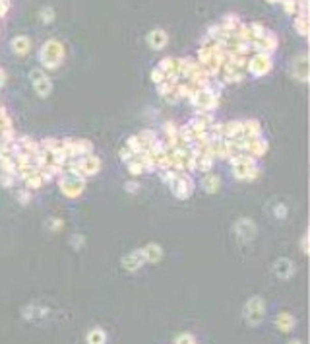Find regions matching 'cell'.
<instances>
[{
    "instance_id": "6da1fadb",
    "label": "cell",
    "mask_w": 310,
    "mask_h": 344,
    "mask_svg": "<svg viewBox=\"0 0 310 344\" xmlns=\"http://www.w3.org/2000/svg\"><path fill=\"white\" fill-rule=\"evenodd\" d=\"M64 45L58 39H47L39 49V62L43 70H57L64 60Z\"/></svg>"
},
{
    "instance_id": "7a4b0ae2",
    "label": "cell",
    "mask_w": 310,
    "mask_h": 344,
    "mask_svg": "<svg viewBox=\"0 0 310 344\" xmlns=\"http://www.w3.org/2000/svg\"><path fill=\"white\" fill-rule=\"evenodd\" d=\"M271 66H273L271 55H266V53H254L252 57H248V62H246V74H250V76H254V78H262V76L270 74Z\"/></svg>"
},
{
    "instance_id": "3957f363",
    "label": "cell",
    "mask_w": 310,
    "mask_h": 344,
    "mask_svg": "<svg viewBox=\"0 0 310 344\" xmlns=\"http://www.w3.org/2000/svg\"><path fill=\"white\" fill-rule=\"evenodd\" d=\"M242 315H244V321L252 327H256V325H260L264 321V317H266V304H264V300H262L260 295H254L250 297L244 307H242Z\"/></svg>"
},
{
    "instance_id": "277c9868",
    "label": "cell",
    "mask_w": 310,
    "mask_h": 344,
    "mask_svg": "<svg viewBox=\"0 0 310 344\" xmlns=\"http://www.w3.org/2000/svg\"><path fill=\"white\" fill-rule=\"evenodd\" d=\"M196 111H213L219 105V91H215L212 86L200 89L192 99H188Z\"/></svg>"
},
{
    "instance_id": "5b68a950",
    "label": "cell",
    "mask_w": 310,
    "mask_h": 344,
    "mask_svg": "<svg viewBox=\"0 0 310 344\" xmlns=\"http://www.w3.org/2000/svg\"><path fill=\"white\" fill-rule=\"evenodd\" d=\"M58 187H60V193L64 197L77 198L86 189V179H77L68 175V173H62V175H58Z\"/></svg>"
},
{
    "instance_id": "8992f818",
    "label": "cell",
    "mask_w": 310,
    "mask_h": 344,
    "mask_svg": "<svg viewBox=\"0 0 310 344\" xmlns=\"http://www.w3.org/2000/svg\"><path fill=\"white\" fill-rule=\"evenodd\" d=\"M169 189L178 200H186V198H190L194 191V179L188 173H178V177L169 185Z\"/></svg>"
},
{
    "instance_id": "52a82bcc",
    "label": "cell",
    "mask_w": 310,
    "mask_h": 344,
    "mask_svg": "<svg viewBox=\"0 0 310 344\" xmlns=\"http://www.w3.org/2000/svg\"><path fill=\"white\" fill-rule=\"evenodd\" d=\"M277 45H279L277 35H275L273 31L266 30V33H264V35L256 37V39H252L250 49L254 51V53H266V55H273V53H275V49H277Z\"/></svg>"
},
{
    "instance_id": "ba28073f",
    "label": "cell",
    "mask_w": 310,
    "mask_h": 344,
    "mask_svg": "<svg viewBox=\"0 0 310 344\" xmlns=\"http://www.w3.org/2000/svg\"><path fill=\"white\" fill-rule=\"evenodd\" d=\"M291 76L299 82H308V55L302 53L299 57H295L291 62Z\"/></svg>"
},
{
    "instance_id": "9c48e42d",
    "label": "cell",
    "mask_w": 310,
    "mask_h": 344,
    "mask_svg": "<svg viewBox=\"0 0 310 344\" xmlns=\"http://www.w3.org/2000/svg\"><path fill=\"white\" fill-rule=\"evenodd\" d=\"M77 167H80L82 175L86 179L93 177V175L99 173V169H101V159H99L95 154H87V156L77 157Z\"/></svg>"
},
{
    "instance_id": "30bf717a",
    "label": "cell",
    "mask_w": 310,
    "mask_h": 344,
    "mask_svg": "<svg viewBox=\"0 0 310 344\" xmlns=\"http://www.w3.org/2000/svg\"><path fill=\"white\" fill-rule=\"evenodd\" d=\"M235 234L241 241H252L254 236H256V226L254 222L248 220V218H241L237 224H235Z\"/></svg>"
},
{
    "instance_id": "8fae6325",
    "label": "cell",
    "mask_w": 310,
    "mask_h": 344,
    "mask_svg": "<svg viewBox=\"0 0 310 344\" xmlns=\"http://www.w3.org/2000/svg\"><path fill=\"white\" fill-rule=\"evenodd\" d=\"M145 43L149 45V49L153 51H161L167 47V43H169V35H167V31L161 30V28H155L147 33V37H145Z\"/></svg>"
},
{
    "instance_id": "7c38bea8",
    "label": "cell",
    "mask_w": 310,
    "mask_h": 344,
    "mask_svg": "<svg viewBox=\"0 0 310 344\" xmlns=\"http://www.w3.org/2000/svg\"><path fill=\"white\" fill-rule=\"evenodd\" d=\"M120 265L124 270H130V272H134L138 268H142L145 265V259L142 255V249H136V251H130L128 255H124L120 259Z\"/></svg>"
},
{
    "instance_id": "4fadbf2b",
    "label": "cell",
    "mask_w": 310,
    "mask_h": 344,
    "mask_svg": "<svg viewBox=\"0 0 310 344\" xmlns=\"http://www.w3.org/2000/svg\"><path fill=\"white\" fill-rule=\"evenodd\" d=\"M10 49L18 57H25L31 51V39H29L28 35H16V37L10 39Z\"/></svg>"
},
{
    "instance_id": "5bb4252c",
    "label": "cell",
    "mask_w": 310,
    "mask_h": 344,
    "mask_svg": "<svg viewBox=\"0 0 310 344\" xmlns=\"http://www.w3.org/2000/svg\"><path fill=\"white\" fill-rule=\"evenodd\" d=\"M293 272H295V265L287 257H281V259H277L273 263V274L277 276V278H291Z\"/></svg>"
},
{
    "instance_id": "9a60e30c",
    "label": "cell",
    "mask_w": 310,
    "mask_h": 344,
    "mask_svg": "<svg viewBox=\"0 0 310 344\" xmlns=\"http://www.w3.org/2000/svg\"><path fill=\"white\" fill-rule=\"evenodd\" d=\"M268 152V140L264 136L260 138H252L248 140V148H246V154H250L254 159H260L264 157V154Z\"/></svg>"
},
{
    "instance_id": "2e32d148",
    "label": "cell",
    "mask_w": 310,
    "mask_h": 344,
    "mask_svg": "<svg viewBox=\"0 0 310 344\" xmlns=\"http://www.w3.org/2000/svg\"><path fill=\"white\" fill-rule=\"evenodd\" d=\"M242 136L252 140V138H260L262 136V127L256 119H248V121H242Z\"/></svg>"
},
{
    "instance_id": "e0dca14e",
    "label": "cell",
    "mask_w": 310,
    "mask_h": 344,
    "mask_svg": "<svg viewBox=\"0 0 310 344\" xmlns=\"http://www.w3.org/2000/svg\"><path fill=\"white\" fill-rule=\"evenodd\" d=\"M202 189L208 193V195L219 193V189H221V179H219V175H215V173H205L202 179Z\"/></svg>"
},
{
    "instance_id": "ac0fdd59",
    "label": "cell",
    "mask_w": 310,
    "mask_h": 344,
    "mask_svg": "<svg viewBox=\"0 0 310 344\" xmlns=\"http://www.w3.org/2000/svg\"><path fill=\"white\" fill-rule=\"evenodd\" d=\"M142 255H144L145 263H157V261L163 257V249H161V245H157V243H147V245L142 249Z\"/></svg>"
},
{
    "instance_id": "d6986e66",
    "label": "cell",
    "mask_w": 310,
    "mask_h": 344,
    "mask_svg": "<svg viewBox=\"0 0 310 344\" xmlns=\"http://www.w3.org/2000/svg\"><path fill=\"white\" fill-rule=\"evenodd\" d=\"M275 327L279 329L281 333H289L295 327V317L291 313H287V311H283V313H279L275 317Z\"/></svg>"
},
{
    "instance_id": "ffe728a7",
    "label": "cell",
    "mask_w": 310,
    "mask_h": 344,
    "mask_svg": "<svg viewBox=\"0 0 310 344\" xmlns=\"http://www.w3.org/2000/svg\"><path fill=\"white\" fill-rule=\"evenodd\" d=\"M242 136V121H229L223 125V138H232Z\"/></svg>"
},
{
    "instance_id": "44dd1931",
    "label": "cell",
    "mask_w": 310,
    "mask_h": 344,
    "mask_svg": "<svg viewBox=\"0 0 310 344\" xmlns=\"http://www.w3.org/2000/svg\"><path fill=\"white\" fill-rule=\"evenodd\" d=\"M33 89H35V94H37L39 98H48L50 91H53V82H50L48 76H45V78L33 82Z\"/></svg>"
},
{
    "instance_id": "7402d4cb",
    "label": "cell",
    "mask_w": 310,
    "mask_h": 344,
    "mask_svg": "<svg viewBox=\"0 0 310 344\" xmlns=\"http://www.w3.org/2000/svg\"><path fill=\"white\" fill-rule=\"evenodd\" d=\"M295 31L299 33L300 37H306L310 31V24H308V16H302V14H297L295 16Z\"/></svg>"
},
{
    "instance_id": "603a6c76",
    "label": "cell",
    "mask_w": 310,
    "mask_h": 344,
    "mask_svg": "<svg viewBox=\"0 0 310 344\" xmlns=\"http://www.w3.org/2000/svg\"><path fill=\"white\" fill-rule=\"evenodd\" d=\"M105 340H107L105 331L99 329V327L91 329V331L87 333V344H105Z\"/></svg>"
},
{
    "instance_id": "cb8c5ba5",
    "label": "cell",
    "mask_w": 310,
    "mask_h": 344,
    "mask_svg": "<svg viewBox=\"0 0 310 344\" xmlns=\"http://www.w3.org/2000/svg\"><path fill=\"white\" fill-rule=\"evenodd\" d=\"M23 183H25V189H29V191H37V189L43 187V185H45V179L41 175V169H39L37 173H33L31 177L25 179Z\"/></svg>"
},
{
    "instance_id": "d4e9b609",
    "label": "cell",
    "mask_w": 310,
    "mask_h": 344,
    "mask_svg": "<svg viewBox=\"0 0 310 344\" xmlns=\"http://www.w3.org/2000/svg\"><path fill=\"white\" fill-rule=\"evenodd\" d=\"M215 164V159L208 156H198V164H196V171H202V173H212V167Z\"/></svg>"
},
{
    "instance_id": "484cf974",
    "label": "cell",
    "mask_w": 310,
    "mask_h": 344,
    "mask_svg": "<svg viewBox=\"0 0 310 344\" xmlns=\"http://www.w3.org/2000/svg\"><path fill=\"white\" fill-rule=\"evenodd\" d=\"M221 26L227 31H235L239 26H241V18H239L237 14H227V16H225V20L221 21Z\"/></svg>"
},
{
    "instance_id": "4316f807",
    "label": "cell",
    "mask_w": 310,
    "mask_h": 344,
    "mask_svg": "<svg viewBox=\"0 0 310 344\" xmlns=\"http://www.w3.org/2000/svg\"><path fill=\"white\" fill-rule=\"evenodd\" d=\"M39 20H41V24H45V26L53 24V21H55V8H53V6L41 8V12H39Z\"/></svg>"
},
{
    "instance_id": "83f0119b",
    "label": "cell",
    "mask_w": 310,
    "mask_h": 344,
    "mask_svg": "<svg viewBox=\"0 0 310 344\" xmlns=\"http://www.w3.org/2000/svg\"><path fill=\"white\" fill-rule=\"evenodd\" d=\"M126 164H128V173H130L132 177H140V175H144L145 173L144 166H142L140 162H136L134 157H132L130 162H126Z\"/></svg>"
},
{
    "instance_id": "f1b7e54d",
    "label": "cell",
    "mask_w": 310,
    "mask_h": 344,
    "mask_svg": "<svg viewBox=\"0 0 310 344\" xmlns=\"http://www.w3.org/2000/svg\"><path fill=\"white\" fill-rule=\"evenodd\" d=\"M126 148H130V152L132 154H140V152H144V146H142V140L138 138V134H134V136H130L128 140H126Z\"/></svg>"
},
{
    "instance_id": "f546056e",
    "label": "cell",
    "mask_w": 310,
    "mask_h": 344,
    "mask_svg": "<svg viewBox=\"0 0 310 344\" xmlns=\"http://www.w3.org/2000/svg\"><path fill=\"white\" fill-rule=\"evenodd\" d=\"M149 76H151V82H153L155 86H159V84H163L165 82V72L159 68V66H155V68L151 70V74H149Z\"/></svg>"
},
{
    "instance_id": "4dcf8cb0",
    "label": "cell",
    "mask_w": 310,
    "mask_h": 344,
    "mask_svg": "<svg viewBox=\"0 0 310 344\" xmlns=\"http://www.w3.org/2000/svg\"><path fill=\"white\" fill-rule=\"evenodd\" d=\"M174 344H196V340L190 333H183L174 338Z\"/></svg>"
},
{
    "instance_id": "1f68e13d",
    "label": "cell",
    "mask_w": 310,
    "mask_h": 344,
    "mask_svg": "<svg viewBox=\"0 0 310 344\" xmlns=\"http://www.w3.org/2000/svg\"><path fill=\"white\" fill-rule=\"evenodd\" d=\"M165 134L169 140H173L176 134H178V127L174 125V123H165Z\"/></svg>"
},
{
    "instance_id": "d6a6232c",
    "label": "cell",
    "mask_w": 310,
    "mask_h": 344,
    "mask_svg": "<svg viewBox=\"0 0 310 344\" xmlns=\"http://www.w3.org/2000/svg\"><path fill=\"white\" fill-rule=\"evenodd\" d=\"M14 175H10V173H2V171H0V185H2V187H6V189H10L12 187V185H14Z\"/></svg>"
},
{
    "instance_id": "836d02e7",
    "label": "cell",
    "mask_w": 310,
    "mask_h": 344,
    "mask_svg": "<svg viewBox=\"0 0 310 344\" xmlns=\"http://www.w3.org/2000/svg\"><path fill=\"white\" fill-rule=\"evenodd\" d=\"M47 76V72L43 68H33L31 72H29V80H31V84L33 82H37V80H41V78H45Z\"/></svg>"
},
{
    "instance_id": "e575fe53",
    "label": "cell",
    "mask_w": 310,
    "mask_h": 344,
    "mask_svg": "<svg viewBox=\"0 0 310 344\" xmlns=\"http://www.w3.org/2000/svg\"><path fill=\"white\" fill-rule=\"evenodd\" d=\"M118 157H120L122 162H130V159L134 157V154L130 152V148L122 146V148H120V150H118Z\"/></svg>"
},
{
    "instance_id": "d590c367",
    "label": "cell",
    "mask_w": 310,
    "mask_h": 344,
    "mask_svg": "<svg viewBox=\"0 0 310 344\" xmlns=\"http://www.w3.org/2000/svg\"><path fill=\"white\" fill-rule=\"evenodd\" d=\"M16 197H18L19 204H28L29 198H31V191H29V189H23V191H19Z\"/></svg>"
},
{
    "instance_id": "8d00e7d4",
    "label": "cell",
    "mask_w": 310,
    "mask_h": 344,
    "mask_svg": "<svg viewBox=\"0 0 310 344\" xmlns=\"http://www.w3.org/2000/svg\"><path fill=\"white\" fill-rule=\"evenodd\" d=\"M138 189H140V185H138L136 181H126V183H124V191H126V193H130V195L138 193Z\"/></svg>"
},
{
    "instance_id": "74e56055",
    "label": "cell",
    "mask_w": 310,
    "mask_h": 344,
    "mask_svg": "<svg viewBox=\"0 0 310 344\" xmlns=\"http://www.w3.org/2000/svg\"><path fill=\"white\" fill-rule=\"evenodd\" d=\"M84 241H86V239H84V236H74V237H72V241H70V243H72V247H76V249H80V247L84 245Z\"/></svg>"
},
{
    "instance_id": "f35d334b",
    "label": "cell",
    "mask_w": 310,
    "mask_h": 344,
    "mask_svg": "<svg viewBox=\"0 0 310 344\" xmlns=\"http://www.w3.org/2000/svg\"><path fill=\"white\" fill-rule=\"evenodd\" d=\"M273 214H275L277 218H285V216H287V208L283 207V204H279V207H275Z\"/></svg>"
},
{
    "instance_id": "ab89813d",
    "label": "cell",
    "mask_w": 310,
    "mask_h": 344,
    "mask_svg": "<svg viewBox=\"0 0 310 344\" xmlns=\"http://www.w3.org/2000/svg\"><path fill=\"white\" fill-rule=\"evenodd\" d=\"M62 226V220H58V218H50V222H48V227L50 230H57V227Z\"/></svg>"
},
{
    "instance_id": "60d3db41",
    "label": "cell",
    "mask_w": 310,
    "mask_h": 344,
    "mask_svg": "<svg viewBox=\"0 0 310 344\" xmlns=\"http://www.w3.org/2000/svg\"><path fill=\"white\" fill-rule=\"evenodd\" d=\"M300 245H302V253H308V236L302 237V241H300Z\"/></svg>"
},
{
    "instance_id": "b9f144b4",
    "label": "cell",
    "mask_w": 310,
    "mask_h": 344,
    "mask_svg": "<svg viewBox=\"0 0 310 344\" xmlns=\"http://www.w3.org/2000/svg\"><path fill=\"white\" fill-rule=\"evenodd\" d=\"M4 78H6V74H4V70L0 68V88L4 86Z\"/></svg>"
},
{
    "instance_id": "7bdbcfd3",
    "label": "cell",
    "mask_w": 310,
    "mask_h": 344,
    "mask_svg": "<svg viewBox=\"0 0 310 344\" xmlns=\"http://www.w3.org/2000/svg\"><path fill=\"white\" fill-rule=\"evenodd\" d=\"M266 2H270V4H279L281 0H266Z\"/></svg>"
},
{
    "instance_id": "ee69618b",
    "label": "cell",
    "mask_w": 310,
    "mask_h": 344,
    "mask_svg": "<svg viewBox=\"0 0 310 344\" xmlns=\"http://www.w3.org/2000/svg\"><path fill=\"white\" fill-rule=\"evenodd\" d=\"M287 344H302L300 340H291V342H287Z\"/></svg>"
},
{
    "instance_id": "f6af8a7d",
    "label": "cell",
    "mask_w": 310,
    "mask_h": 344,
    "mask_svg": "<svg viewBox=\"0 0 310 344\" xmlns=\"http://www.w3.org/2000/svg\"><path fill=\"white\" fill-rule=\"evenodd\" d=\"M0 107H2V105H0Z\"/></svg>"
}]
</instances>
